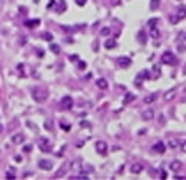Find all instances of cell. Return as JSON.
<instances>
[{"instance_id": "cell-1", "label": "cell", "mask_w": 186, "mask_h": 180, "mask_svg": "<svg viewBox=\"0 0 186 180\" xmlns=\"http://www.w3.org/2000/svg\"><path fill=\"white\" fill-rule=\"evenodd\" d=\"M30 93H32V98L37 103H42V101H45L49 98V89L45 86H34Z\"/></svg>"}, {"instance_id": "cell-2", "label": "cell", "mask_w": 186, "mask_h": 180, "mask_svg": "<svg viewBox=\"0 0 186 180\" xmlns=\"http://www.w3.org/2000/svg\"><path fill=\"white\" fill-rule=\"evenodd\" d=\"M183 19H186V7L185 5H180L178 8H176V15L171 19V22L176 24V22H180V20H183Z\"/></svg>"}, {"instance_id": "cell-3", "label": "cell", "mask_w": 186, "mask_h": 180, "mask_svg": "<svg viewBox=\"0 0 186 180\" xmlns=\"http://www.w3.org/2000/svg\"><path fill=\"white\" fill-rule=\"evenodd\" d=\"M161 61H163V64H169V66H173V64H176V56H174L173 52H164L163 54V57H161Z\"/></svg>"}, {"instance_id": "cell-4", "label": "cell", "mask_w": 186, "mask_h": 180, "mask_svg": "<svg viewBox=\"0 0 186 180\" xmlns=\"http://www.w3.org/2000/svg\"><path fill=\"white\" fill-rule=\"evenodd\" d=\"M39 148H40V152L47 153V152H50V150H52V143H50L49 138H40V140H39Z\"/></svg>"}, {"instance_id": "cell-5", "label": "cell", "mask_w": 186, "mask_h": 180, "mask_svg": "<svg viewBox=\"0 0 186 180\" xmlns=\"http://www.w3.org/2000/svg\"><path fill=\"white\" fill-rule=\"evenodd\" d=\"M59 106L62 108V109H71V108L74 106V100L71 96H64V98L59 101Z\"/></svg>"}, {"instance_id": "cell-6", "label": "cell", "mask_w": 186, "mask_h": 180, "mask_svg": "<svg viewBox=\"0 0 186 180\" xmlns=\"http://www.w3.org/2000/svg\"><path fill=\"white\" fill-rule=\"evenodd\" d=\"M94 148H96V152L99 155H106L107 153V143L104 140H97L96 141V145H94Z\"/></svg>"}, {"instance_id": "cell-7", "label": "cell", "mask_w": 186, "mask_h": 180, "mask_svg": "<svg viewBox=\"0 0 186 180\" xmlns=\"http://www.w3.org/2000/svg\"><path fill=\"white\" fill-rule=\"evenodd\" d=\"M24 140H25V135H24V133H15V135H12V143H13V145H22V143H24Z\"/></svg>"}, {"instance_id": "cell-8", "label": "cell", "mask_w": 186, "mask_h": 180, "mask_svg": "<svg viewBox=\"0 0 186 180\" xmlns=\"http://www.w3.org/2000/svg\"><path fill=\"white\" fill-rule=\"evenodd\" d=\"M143 79H149V74H148V71H141L139 74H138V78H136V86L141 88V83H143Z\"/></svg>"}, {"instance_id": "cell-9", "label": "cell", "mask_w": 186, "mask_h": 180, "mask_svg": "<svg viewBox=\"0 0 186 180\" xmlns=\"http://www.w3.org/2000/svg\"><path fill=\"white\" fill-rule=\"evenodd\" d=\"M164 150H166V145H164L163 141H158V143H154L153 145V152L154 153H164Z\"/></svg>"}, {"instance_id": "cell-10", "label": "cell", "mask_w": 186, "mask_h": 180, "mask_svg": "<svg viewBox=\"0 0 186 180\" xmlns=\"http://www.w3.org/2000/svg\"><path fill=\"white\" fill-rule=\"evenodd\" d=\"M39 167L42 168V170H50V168H52V162L45 160V158H40L39 160Z\"/></svg>"}, {"instance_id": "cell-11", "label": "cell", "mask_w": 186, "mask_h": 180, "mask_svg": "<svg viewBox=\"0 0 186 180\" xmlns=\"http://www.w3.org/2000/svg\"><path fill=\"white\" fill-rule=\"evenodd\" d=\"M67 10V2L66 0H60L59 4H57V7H55V12L57 13H64Z\"/></svg>"}, {"instance_id": "cell-12", "label": "cell", "mask_w": 186, "mask_h": 180, "mask_svg": "<svg viewBox=\"0 0 186 180\" xmlns=\"http://www.w3.org/2000/svg\"><path fill=\"white\" fill-rule=\"evenodd\" d=\"M96 86L99 88V89H107V88H109V83H107V79H104V78H99V79L96 81Z\"/></svg>"}, {"instance_id": "cell-13", "label": "cell", "mask_w": 186, "mask_h": 180, "mask_svg": "<svg viewBox=\"0 0 186 180\" xmlns=\"http://www.w3.org/2000/svg\"><path fill=\"white\" fill-rule=\"evenodd\" d=\"M154 118V111L153 109H146V111H143V120L144 121H149Z\"/></svg>"}, {"instance_id": "cell-14", "label": "cell", "mask_w": 186, "mask_h": 180, "mask_svg": "<svg viewBox=\"0 0 186 180\" xmlns=\"http://www.w3.org/2000/svg\"><path fill=\"white\" fill-rule=\"evenodd\" d=\"M151 73H153V74H149V78H151V79H158V78L161 76V69H159V66H154Z\"/></svg>"}, {"instance_id": "cell-15", "label": "cell", "mask_w": 186, "mask_h": 180, "mask_svg": "<svg viewBox=\"0 0 186 180\" xmlns=\"http://www.w3.org/2000/svg\"><path fill=\"white\" fill-rule=\"evenodd\" d=\"M116 46H117V44H116V39H107V40H106V44H104V47H106L107 51L114 49Z\"/></svg>"}, {"instance_id": "cell-16", "label": "cell", "mask_w": 186, "mask_h": 180, "mask_svg": "<svg viewBox=\"0 0 186 180\" xmlns=\"http://www.w3.org/2000/svg\"><path fill=\"white\" fill-rule=\"evenodd\" d=\"M119 66L121 67H129L131 66V59H129V57H121L119 59Z\"/></svg>"}, {"instance_id": "cell-17", "label": "cell", "mask_w": 186, "mask_h": 180, "mask_svg": "<svg viewBox=\"0 0 186 180\" xmlns=\"http://www.w3.org/2000/svg\"><path fill=\"white\" fill-rule=\"evenodd\" d=\"M169 168H171L173 172H178V170L181 168V162L180 160H173L171 162V165H169Z\"/></svg>"}, {"instance_id": "cell-18", "label": "cell", "mask_w": 186, "mask_h": 180, "mask_svg": "<svg viewBox=\"0 0 186 180\" xmlns=\"http://www.w3.org/2000/svg\"><path fill=\"white\" fill-rule=\"evenodd\" d=\"M69 167H71L69 163H64V165L60 167V170H59V172H55V177H62V175H64V174L67 172V168H69Z\"/></svg>"}, {"instance_id": "cell-19", "label": "cell", "mask_w": 186, "mask_h": 180, "mask_svg": "<svg viewBox=\"0 0 186 180\" xmlns=\"http://www.w3.org/2000/svg\"><path fill=\"white\" fill-rule=\"evenodd\" d=\"M131 172H133V174H141V172H143V167H141L139 163H134L133 167H131Z\"/></svg>"}, {"instance_id": "cell-20", "label": "cell", "mask_w": 186, "mask_h": 180, "mask_svg": "<svg viewBox=\"0 0 186 180\" xmlns=\"http://www.w3.org/2000/svg\"><path fill=\"white\" fill-rule=\"evenodd\" d=\"M156 98H158V94H156V93H153V94H148L146 98H144V101H146L148 104H149V103H153V101H156Z\"/></svg>"}, {"instance_id": "cell-21", "label": "cell", "mask_w": 186, "mask_h": 180, "mask_svg": "<svg viewBox=\"0 0 186 180\" xmlns=\"http://www.w3.org/2000/svg\"><path fill=\"white\" fill-rule=\"evenodd\" d=\"M25 25H27V27H37V25H39V19H34V20H25Z\"/></svg>"}, {"instance_id": "cell-22", "label": "cell", "mask_w": 186, "mask_h": 180, "mask_svg": "<svg viewBox=\"0 0 186 180\" xmlns=\"http://www.w3.org/2000/svg\"><path fill=\"white\" fill-rule=\"evenodd\" d=\"M133 100H134V94L133 93H126V96H124V103H126V104H129Z\"/></svg>"}, {"instance_id": "cell-23", "label": "cell", "mask_w": 186, "mask_h": 180, "mask_svg": "<svg viewBox=\"0 0 186 180\" xmlns=\"http://www.w3.org/2000/svg\"><path fill=\"white\" fill-rule=\"evenodd\" d=\"M151 10H158L159 8V0H151Z\"/></svg>"}, {"instance_id": "cell-24", "label": "cell", "mask_w": 186, "mask_h": 180, "mask_svg": "<svg viewBox=\"0 0 186 180\" xmlns=\"http://www.w3.org/2000/svg\"><path fill=\"white\" fill-rule=\"evenodd\" d=\"M138 40H139L141 44H144V42H146V34L143 32V30H141V32L138 34Z\"/></svg>"}, {"instance_id": "cell-25", "label": "cell", "mask_w": 186, "mask_h": 180, "mask_svg": "<svg viewBox=\"0 0 186 180\" xmlns=\"http://www.w3.org/2000/svg\"><path fill=\"white\" fill-rule=\"evenodd\" d=\"M174 94H176V89H171V91H168V93L164 94V100H168V101H169V100H171V98L174 96Z\"/></svg>"}, {"instance_id": "cell-26", "label": "cell", "mask_w": 186, "mask_h": 180, "mask_svg": "<svg viewBox=\"0 0 186 180\" xmlns=\"http://www.w3.org/2000/svg\"><path fill=\"white\" fill-rule=\"evenodd\" d=\"M50 51H52L54 54H60V47L57 46V44H50Z\"/></svg>"}, {"instance_id": "cell-27", "label": "cell", "mask_w": 186, "mask_h": 180, "mask_svg": "<svg viewBox=\"0 0 186 180\" xmlns=\"http://www.w3.org/2000/svg\"><path fill=\"white\" fill-rule=\"evenodd\" d=\"M60 126H62V130H64V131H69V130H71V123H66V121H60Z\"/></svg>"}, {"instance_id": "cell-28", "label": "cell", "mask_w": 186, "mask_h": 180, "mask_svg": "<svg viewBox=\"0 0 186 180\" xmlns=\"http://www.w3.org/2000/svg\"><path fill=\"white\" fill-rule=\"evenodd\" d=\"M151 35H153L154 39H158V37H159V30H158L156 27H151Z\"/></svg>"}, {"instance_id": "cell-29", "label": "cell", "mask_w": 186, "mask_h": 180, "mask_svg": "<svg viewBox=\"0 0 186 180\" xmlns=\"http://www.w3.org/2000/svg\"><path fill=\"white\" fill-rule=\"evenodd\" d=\"M42 39L44 40H52V34L50 32H44L42 34Z\"/></svg>"}, {"instance_id": "cell-30", "label": "cell", "mask_w": 186, "mask_h": 180, "mask_svg": "<svg viewBox=\"0 0 186 180\" xmlns=\"http://www.w3.org/2000/svg\"><path fill=\"white\" fill-rule=\"evenodd\" d=\"M158 22H159L158 19H151L149 22H148V24H149V29H151V27H156V25H158Z\"/></svg>"}, {"instance_id": "cell-31", "label": "cell", "mask_w": 186, "mask_h": 180, "mask_svg": "<svg viewBox=\"0 0 186 180\" xmlns=\"http://www.w3.org/2000/svg\"><path fill=\"white\" fill-rule=\"evenodd\" d=\"M169 147H171V148H178V147H180V141H178V140H171V141H169Z\"/></svg>"}, {"instance_id": "cell-32", "label": "cell", "mask_w": 186, "mask_h": 180, "mask_svg": "<svg viewBox=\"0 0 186 180\" xmlns=\"http://www.w3.org/2000/svg\"><path fill=\"white\" fill-rule=\"evenodd\" d=\"M15 177V172H13V168H8V172H7V179H13Z\"/></svg>"}, {"instance_id": "cell-33", "label": "cell", "mask_w": 186, "mask_h": 180, "mask_svg": "<svg viewBox=\"0 0 186 180\" xmlns=\"http://www.w3.org/2000/svg\"><path fill=\"white\" fill-rule=\"evenodd\" d=\"M101 34H102V35H109V34H111V29H109V27H104V29L101 30Z\"/></svg>"}, {"instance_id": "cell-34", "label": "cell", "mask_w": 186, "mask_h": 180, "mask_svg": "<svg viewBox=\"0 0 186 180\" xmlns=\"http://www.w3.org/2000/svg\"><path fill=\"white\" fill-rule=\"evenodd\" d=\"M80 128H91V123L89 121H80Z\"/></svg>"}, {"instance_id": "cell-35", "label": "cell", "mask_w": 186, "mask_h": 180, "mask_svg": "<svg viewBox=\"0 0 186 180\" xmlns=\"http://www.w3.org/2000/svg\"><path fill=\"white\" fill-rule=\"evenodd\" d=\"M45 130H49V131L52 130V121H50V120H47V121H45Z\"/></svg>"}, {"instance_id": "cell-36", "label": "cell", "mask_w": 186, "mask_h": 180, "mask_svg": "<svg viewBox=\"0 0 186 180\" xmlns=\"http://www.w3.org/2000/svg\"><path fill=\"white\" fill-rule=\"evenodd\" d=\"M76 4H77L79 7H82V5H86L87 4V0H76Z\"/></svg>"}, {"instance_id": "cell-37", "label": "cell", "mask_w": 186, "mask_h": 180, "mask_svg": "<svg viewBox=\"0 0 186 180\" xmlns=\"http://www.w3.org/2000/svg\"><path fill=\"white\" fill-rule=\"evenodd\" d=\"M30 150H32V145H25V147H24V152H25V153H29Z\"/></svg>"}, {"instance_id": "cell-38", "label": "cell", "mask_w": 186, "mask_h": 180, "mask_svg": "<svg viewBox=\"0 0 186 180\" xmlns=\"http://www.w3.org/2000/svg\"><path fill=\"white\" fill-rule=\"evenodd\" d=\"M77 66H79V69H86V62H84V61H80Z\"/></svg>"}, {"instance_id": "cell-39", "label": "cell", "mask_w": 186, "mask_h": 180, "mask_svg": "<svg viewBox=\"0 0 186 180\" xmlns=\"http://www.w3.org/2000/svg\"><path fill=\"white\" fill-rule=\"evenodd\" d=\"M180 147H181V150H183V152H185V153H186V140L183 141V143H181Z\"/></svg>"}, {"instance_id": "cell-40", "label": "cell", "mask_w": 186, "mask_h": 180, "mask_svg": "<svg viewBox=\"0 0 186 180\" xmlns=\"http://www.w3.org/2000/svg\"><path fill=\"white\" fill-rule=\"evenodd\" d=\"M159 177H161V179H166V177H168V174H166V172H164V170H163V172H161V174H159Z\"/></svg>"}, {"instance_id": "cell-41", "label": "cell", "mask_w": 186, "mask_h": 180, "mask_svg": "<svg viewBox=\"0 0 186 180\" xmlns=\"http://www.w3.org/2000/svg\"><path fill=\"white\" fill-rule=\"evenodd\" d=\"M72 165H74V167H76V168H77V167H79V165H80V160H76V162H74V163H72Z\"/></svg>"}, {"instance_id": "cell-42", "label": "cell", "mask_w": 186, "mask_h": 180, "mask_svg": "<svg viewBox=\"0 0 186 180\" xmlns=\"http://www.w3.org/2000/svg\"><path fill=\"white\" fill-rule=\"evenodd\" d=\"M71 61H72V62H77V56H71Z\"/></svg>"}, {"instance_id": "cell-43", "label": "cell", "mask_w": 186, "mask_h": 180, "mask_svg": "<svg viewBox=\"0 0 186 180\" xmlns=\"http://www.w3.org/2000/svg\"><path fill=\"white\" fill-rule=\"evenodd\" d=\"M113 5H119V0H113Z\"/></svg>"}, {"instance_id": "cell-44", "label": "cell", "mask_w": 186, "mask_h": 180, "mask_svg": "<svg viewBox=\"0 0 186 180\" xmlns=\"http://www.w3.org/2000/svg\"><path fill=\"white\" fill-rule=\"evenodd\" d=\"M2 130H3V128H2V125H0V133H2Z\"/></svg>"}]
</instances>
